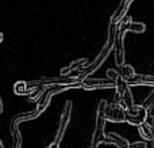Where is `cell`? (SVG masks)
Listing matches in <instances>:
<instances>
[{
    "label": "cell",
    "mask_w": 154,
    "mask_h": 148,
    "mask_svg": "<svg viewBox=\"0 0 154 148\" xmlns=\"http://www.w3.org/2000/svg\"><path fill=\"white\" fill-rule=\"evenodd\" d=\"M45 88H46V86H43V84H39V86H37L31 92H30L29 95H27V97H29V101H35V102H37L38 98H39L41 95L43 94Z\"/></svg>",
    "instance_id": "cell-20"
},
{
    "label": "cell",
    "mask_w": 154,
    "mask_h": 148,
    "mask_svg": "<svg viewBox=\"0 0 154 148\" xmlns=\"http://www.w3.org/2000/svg\"><path fill=\"white\" fill-rule=\"evenodd\" d=\"M104 118L112 122H125L126 121V109L120 103L112 102L107 103L106 111H104Z\"/></svg>",
    "instance_id": "cell-3"
},
{
    "label": "cell",
    "mask_w": 154,
    "mask_h": 148,
    "mask_svg": "<svg viewBox=\"0 0 154 148\" xmlns=\"http://www.w3.org/2000/svg\"><path fill=\"white\" fill-rule=\"evenodd\" d=\"M128 31L137 33V34H142V33L146 31V24L142 23V22H130L128 24Z\"/></svg>",
    "instance_id": "cell-19"
},
{
    "label": "cell",
    "mask_w": 154,
    "mask_h": 148,
    "mask_svg": "<svg viewBox=\"0 0 154 148\" xmlns=\"http://www.w3.org/2000/svg\"><path fill=\"white\" fill-rule=\"evenodd\" d=\"M146 122L152 127V129L154 130V117H149V118H146Z\"/></svg>",
    "instance_id": "cell-28"
},
{
    "label": "cell",
    "mask_w": 154,
    "mask_h": 148,
    "mask_svg": "<svg viewBox=\"0 0 154 148\" xmlns=\"http://www.w3.org/2000/svg\"><path fill=\"white\" fill-rule=\"evenodd\" d=\"M111 50H112V45H111V43L107 42V43H106V46H103V49H101V50L99 52V54L96 56V59L93 60V61L91 63V64H88L87 67H84V68H82V69L79 72V75H77L79 80L81 82L82 79L88 78L89 75H92V73L95 72V71L97 69V68L100 67V65L103 64L104 61H106V59L109 56Z\"/></svg>",
    "instance_id": "cell-1"
},
{
    "label": "cell",
    "mask_w": 154,
    "mask_h": 148,
    "mask_svg": "<svg viewBox=\"0 0 154 148\" xmlns=\"http://www.w3.org/2000/svg\"><path fill=\"white\" fill-rule=\"evenodd\" d=\"M70 116H72V101H68L65 103V108L62 110L61 114V118H60V125H58V130H57V136L54 139V141L60 143L64 137L65 132H66V128L70 122Z\"/></svg>",
    "instance_id": "cell-5"
},
{
    "label": "cell",
    "mask_w": 154,
    "mask_h": 148,
    "mask_svg": "<svg viewBox=\"0 0 154 148\" xmlns=\"http://www.w3.org/2000/svg\"><path fill=\"white\" fill-rule=\"evenodd\" d=\"M120 105L123 106L125 109H130V108H133L134 105H135V102H134V98H133V94H131V91H130V88L127 90V91L125 92V94L120 97Z\"/></svg>",
    "instance_id": "cell-18"
},
{
    "label": "cell",
    "mask_w": 154,
    "mask_h": 148,
    "mask_svg": "<svg viewBox=\"0 0 154 148\" xmlns=\"http://www.w3.org/2000/svg\"><path fill=\"white\" fill-rule=\"evenodd\" d=\"M146 114H147L146 118H149V117H154V102L146 109Z\"/></svg>",
    "instance_id": "cell-27"
},
{
    "label": "cell",
    "mask_w": 154,
    "mask_h": 148,
    "mask_svg": "<svg viewBox=\"0 0 154 148\" xmlns=\"http://www.w3.org/2000/svg\"><path fill=\"white\" fill-rule=\"evenodd\" d=\"M106 121L107 120L104 117L96 116V128H95L93 137H92V144H95V146H99L100 143L104 141V127H106Z\"/></svg>",
    "instance_id": "cell-9"
},
{
    "label": "cell",
    "mask_w": 154,
    "mask_h": 148,
    "mask_svg": "<svg viewBox=\"0 0 154 148\" xmlns=\"http://www.w3.org/2000/svg\"><path fill=\"white\" fill-rule=\"evenodd\" d=\"M153 102H154V87H153L152 92H150V94L147 95L146 98H145V101H143V102H142V105H141V106H143L145 109H147L150 105H152Z\"/></svg>",
    "instance_id": "cell-23"
},
{
    "label": "cell",
    "mask_w": 154,
    "mask_h": 148,
    "mask_svg": "<svg viewBox=\"0 0 154 148\" xmlns=\"http://www.w3.org/2000/svg\"><path fill=\"white\" fill-rule=\"evenodd\" d=\"M49 147H50V148H60V143H57V141H53L51 144H49Z\"/></svg>",
    "instance_id": "cell-29"
},
{
    "label": "cell",
    "mask_w": 154,
    "mask_h": 148,
    "mask_svg": "<svg viewBox=\"0 0 154 148\" xmlns=\"http://www.w3.org/2000/svg\"><path fill=\"white\" fill-rule=\"evenodd\" d=\"M82 90H99V88H115V80L111 79H97V78H85L80 82Z\"/></svg>",
    "instance_id": "cell-2"
},
{
    "label": "cell",
    "mask_w": 154,
    "mask_h": 148,
    "mask_svg": "<svg viewBox=\"0 0 154 148\" xmlns=\"http://www.w3.org/2000/svg\"><path fill=\"white\" fill-rule=\"evenodd\" d=\"M38 116H39V114L37 113V110H34V111H23V113H19V114H16V116L14 117L12 120H11L10 127H16V125L19 127V124H20V122L34 120V118H37Z\"/></svg>",
    "instance_id": "cell-13"
},
{
    "label": "cell",
    "mask_w": 154,
    "mask_h": 148,
    "mask_svg": "<svg viewBox=\"0 0 154 148\" xmlns=\"http://www.w3.org/2000/svg\"><path fill=\"white\" fill-rule=\"evenodd\" d=\"M87 65H88L87 59H79V60H76V61L70 63L69 65L62 68L61 75H72V73H77V75H79L80 71H81L84 67H87Z\"/></svg>",
    "instance_id": "cell-11"
},
{
    "label": "cell",
    "mask_w": 154,
    "mask_h": 148,
    "mask_svg": "<svg viewBox=\"0 0 154 148\" xmlns=\"http://www.w3.org/2000/svg\"><path fill=\"white\" fill-rule=\"evenodd\" d=\"M128 148H147L146 141H134V143H130Z\"/></svg>",
    "instance_id": "cell-25"
},
{
    "label": "cell",
    "mask_w": 154,
    "mask_h": 148,
    "mask_svg": "<svg viewBox=\"0 0 154 148\" xmlns=\"http://www.w3.org/2000/svg\"><path fill=\"white\" fill-rule=\"evenodd\" d=\"M134 0H120L119 5H118V8L115 10V12L112 14L111 16V23H119V21L123 18V16L127 14V10L128 7H130V4L133 3Z\"/></svg>",
    "instance_id": "cell-12"
},
{
    "label": "cell",
    "mask_w": 154,
    "mask_h": 148,
    "mask_svg": "<svg viewBox=\"0 0 154 148\" xmlns=\"http://www.w3.org/2000/svg\"><path fill=\"white\" fill-rule=\"evenodd\" d=\"M128 86H149L154 87V76L152 75H141V73H134L133 76L125 79Z\"/></svg>",
    "instance_id": "cell-8"
},
{
    "label": "cell",
    "mask_w": 154,
    "mask_h": 148,
    "mask_svg": "<svg viewBox=\"0 0 154 148\" xmlns=\"http://www.w3.org/2000/svg\"><path fill=\"white\" fill-rule=\"evenodd\" d=\"M2 41H3V34L0 33V43H2Z\"/></svg>",
    "instance_id": "cell-32"
},
{
    "label": "cell",
    "mask_w": 154,
    "mask_h": 148,
    "mask_svg": "<svg viewBox=\"0 0 154 148\" xmlns=\"http://www.w3.org/2000/svg\"><path fill=\"white\" fill-rule=\"evenodd\" d=\"M116 33H118V23H111L109 22V26H108V43H114L115 37H116Z\"/></svg>",
    "instance_id": "cell-22"
},
{
    "label": "cell",
    "mask_w": 154,
    "mask_h": 148,
    "mask_svg": "<svg viewBox=\"0 0 154 148\" xmlns=\"http://www.w3.org/2000/svg\"><path fill=\"white\" fill-rule=\"evenodd\" d=\"M89 148H97V146H95V144H91Z\"/></svg>",
    "instance_id": "cell-31"
},
{
    "label": "cell",
    "mask_w": 154,
    "mask_h": 148,
    "mask_svg": "<svg viewBox=\"0 0 154 148\" xmlns=\"http://www.w3.org/2000/svg\"><path fill=\"white\" fill-rule=\"evenodd\" d=\"M106 108H107V101L101 99L97 105V116L99 117H104V111H106Z\"/></svg>",
    "instance_id": "cell-24"
},
{
    "label": "cell",
    "mask_w": 154,
    "mask_h": 148,
    "mask_svg": "<svg viewBox=\"0 0 154 148\" xmlns=\"http://www.w3.org/2000/svg\"><path fill=\"white\" fill-rule=\"evenodd\" d=\"M103 143L114 144V146H116L118 148H128V146H130V141H128L127 139L122 137L120 135L114 133V132L106 133V135H104V141H103Z\"/></svg>",
    "instance_id": "cell-10"
},
{
    "label": "cell",
    "mask_w": 154,
    "mask_h": 148,
    "mask_svg": "<svg viewBox=\"0 0 154 148\" xmlns=\"http://www.w3.org/2000/svg\"><path fill=\"white\" fill-rule=\"evenodd\" d=\"M3 111V102H2V97H0V113Z\"/></svg>",
    "instance_id": "cell-30"
},
{
    "label": "cell",
    "mask_w": 154,
    "mask_h": 148,
    "mask_svg": "<svg viewBox=\"0 0 154 148\" xmlns=\"http://www.w3.org/2000/svg\"><path fill=\"white\" fill-rule=\"evenodd\" d=\"M125 35L123 33L118 31L115 41L112 43V49H114V57H115V63L118 67L125 64Z\"/></svg>",
    "instance_id": "cell-6"
},
{
    "label": "cell",
    "mask_w": 154,
    "mask_h": 148,
    "mask_svg": "<svg viewBox=\"0 0 154 148\" xmlns=\"http://www.w3.org/2000/svg\"><path fill=\"white\" fill-rule=\"evenodd\" d=\"M46 148H50V147H46Z\"/></svg>",
    "instance_id": "cell-35"
},
{
    "label": "cell",
    "mask_w": 154,
    "mask_h": 148,
    "mask_svg": "<svg viewBox=\"0 0 154 148\" xmlns=\"http://www.w3.org/2000/svg\"><path fill=\"white\" fill-rule=\"evenodd\" d=\"M118 76H119V73H118L115 69H108L107 71V78L111 79V80H115Z\"/></svg>",
    "instance_id": "cell-26"
},
{
    "label": "cell",
    "mask_w": 154,
    "mask_h": 148,
    "mask_svg": "<svg viewBox=\"0 0 154 148\" xmlns=\"http://www.w3.org/2000/svg\"><path fill=\"white\" fill-rule=\"evenodd\" d=\"M128 88H130V86L126 83L125 78H122V76L119 75L116 79H115V90H116V95L122 97Z\"/></svg>",
    "instance_id": "cell-16"
},
{
    "label": "cell",
    "mask_w": 154,
    "mask_h": 148,
    "mask_svg": "<svg viewBox=\"0 0 154 148\" xmlns=\"http://www.w3.org/2000/svg\"><path fill=\"white\" fill-rule=\"evenodd\" d=\"M51 97H53V95H51L50 92L48 91V88H45L43 94L37 99V108H35V110H37V113H38V114L43 113V111H45L46 109L49 108V105H50V99H51Z\"/></svg>",
    "instance_id": "cell-14"
},
{
    "label": "cell",
    "mask_w": 154,
    "mask_h": 148,
    "mask_svg": "<svg viewBox=\"0 0 154 148\" xmlns=\"http://www.w3.org/2000/svg\"><path fill=\"white\" fill-rule=\"evenodd\" d=\"M146 109L141 105H134L133 108L126 109V121L131 125L138 127L139 124L146 121Z\"/></svg>",
    "instance_id": "cell-4"
},
{
    "label": "cell",
    "mask_w": 154,
    "mask_h": 148,
    "mask_svg": "<svg viewBox=\"0 0 154 148\" xmlns=\"http://www.w3.org/2000/svg\"><path fill=\"white\" fill-rule=\"evenodd\" d=\"M32 90L29 88L27 86V82H23V80H19L14 84V92L16 95H29Z\"/></svg>",
    "instance_id": "cell-17"
},
{
    "label": "cell",
    "mask_w": 154,
    "mask_h": 148,
    "mask_svg": "<svg viewBox=\"0 0 154 148\" xmlns=\"http://www.w3.org/2000/svg\"><path fill=\"white\" fill-rule=\"evenodd\" d=\"M119 75L122 76V78H125V79H127V78H130V76H133L134 73H135V71H134V68L131 67V65H128V64H123V65H120L119 67Z\"/></svg>",
    "instance_id": "cell-21"
},
{
    "label": "cell",
    "mask_w": 154,
    "mask_h": 148,
    "mask_svg": "<svg viewBox=\"0 0 154 148\" xmlns=\"http://www.w3.org/2000/svg\"><path fill=\"white\" fill-rule=\"evenodd\" d=\"M0 148H3V144H2V140H0Z\"/></svg>",
    "instance_id": "cell-34"
},
{
    "label": "cell",
    "mask_w": 154,
    "mask_h": 148,
    "mask_svg": "<svg viewBox=\"0 0 154 148\" xmlns=\"http://www.w3.org/2000/svg\"><path fill=\"white\" fill-rule=\"evenodd\" d=\"M138 133L141 135V137L145 141H152L154 139V130L152 129V127H150L146 121L138 125Z\"/></svg>",
    "instance_id": "cell-15"
},
{
    "label": "cell",
    "mask_w": 154,
    "mask_h": 148,
    "mask_svg": "<svg viewBox=\"0 0 154 148\" xmlns=\"http://www.w3.org/2000/svg\"><path fill=\"white\" fill-rule=\"evenodd\" d=\"M152 146H153V148H154V139L152 140Z\"/></svg>",
    "instance_id": "cell-33"
},
{
    "label": "cell",
    "mask_w": 154,
    "mask_h": 148,
    "mask_svg": "<svg viewBox=\"0 0 154 148\" xmlns=\"http://www.w3.org/2000/svg\"><path fill=\"white\" fill-rule=\"evenodd\" d=\"M41 84L43 86H53V84H66V86H70V84L79 83V78H77V73H72V75H60L57 78H41L38 79Z\"/></svg>",
    "instance_id": "cell-7"
}]
</instances>
